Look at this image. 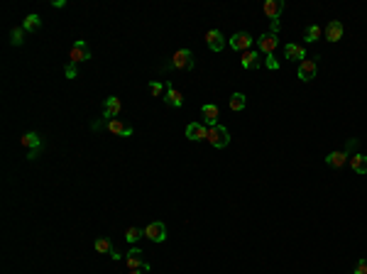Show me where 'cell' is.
Listing matches in <instances>:
<instances>
[{
  "label": "cell",
  "instance_id": "6da1fadb",
  "mask_svg": "<svg viewBox=\"0 0 367 274\" xmlns=\"http://www.w3.org/2000/svg\"><path fill=\"white\" fill-rule=\"evenodd\" d=\"M213 147H228V142H230V133H228V128H223V125H211L208 128V137H206Z\"/></svg>",
  "mask_w": 367,
  "mask_h": 274
},
{
  "label": "cell",
  "instance_id": "7a4b0ae2",
  "mask_svg": "<svg viewBox=\"0 0 367 274\" xmlns=\"http://www.w3.org/2000/svg\"><path fill=\"white\" fill-rule=\"evenodd\" d=\"M171 67L176 68V71H191L194 68V54H191V49H179L171 57Z\"/></svg>",
  "mask_w": 367,
  "mask_h": 274
},
{
  "label": "cell",
  "instance_id": "3957f363",
  "mask_svg": "<svg viewBox=\"0 0 367 274\" xmlns=\"http://www.w3.org/2000/svg\"><path fill=\"white\" fill-rule=\"evenodd\" d=\"M125 262H128V267H130V272L133 270H142V272H149V265H147L145 260V252L142 250H137V247H133L128 255H125Z\"/></svg>",
  "mask_w": 367,
  "mask_h": 274
},
{
  "label": "cell",
  "instance_id": "277c9868",
  "mask_svg": "<svg viewBox=\"0 0 367 274\" xmlns=\"http://www.w3.org/2000/svg\"><path fill=\"white\" fill-rule=\"evenodd\" d=\"M120 108H123L120 98H115V96L105 98V103H103V120H105V123H108V120H115L118 113H120Z\"/></svg>",
  "mask_w": 367,
  "mask_h": 274
},
{
  "label": "cell",
  "instance_id": "5b68a950",
  "mask_svg": "<svg viewBox=\"0 0 367 274\" xmlns=\"http://www.w3.org/2000/svg\"><path fill=\"white\" fill-rule=\"evenodd\" d=\"M88 59H91V49H88V44H86L83 39L73 42V47H71V64H81V62H88Z\"/></svg>",
  "mask_w": 367,
  "mask_h": 274
},
{
  "label": "cell",
  "instance_id": "8992f818",
  "mask_svg": "<svg viewBox=\"0 0 367 274\" xmlns=\"http://www.w3.org/2000/svg\"><path fill=\"white\" fill-rule=\"evenodd\" d=\"M145 238L152 240V242H164V238H167V225H164V223H149L145 228Z\"/></svg>",
  "mask_w": 367,
  "mask_h": 274
},
{
  "label": "cell",
  "instance_id": "52a82bcc",
  "mask_svg": "<svg viewBox=\"0 0 367 274\" xmlns=\"http://www.w3.org/2000/svg\"><path fill=\"white\" fill-rule=\"evenodd\" d=\"M257 44H260V52L262 54H274V49L279 47V39H277V34H272V32H265L260 39H257Z\"/></svg>",
  "mask_w": 367,
  "mask_h": 274
},
{
  "label": "cell",
  "instance_id": "ba28073f",
  "mask_svg": "<svg viewBox=\"0 0 367 274\" xmlns=\"http://www.w3.org/2000/svg\"><path fill=\"white\" fill-rule=\"evenodd\" d=\"M318 59V57H316ZM316 59H303L301 64H299V78L301 81H311V78H316V71H318V62Z\"/></svg>",
  "mask_w": 367,
  "mask_h": 274
},
{
  "label": "cell",
  "instance_id": "9c48e42d",
  "mask_svg": "<svg viewBox=\"0 0 367 274\" xmlns=\"http://www.w3.org/2000/svg\"><path fill=\"white\" fill-rule=\"evenodd\" d=\"M343 32H345V27H343L340 20H331L328 27L323 30V34H326L328 42H340V39H343Z\"/></svg>",
  "mask_w": 367,
  "mask_h": 274
},
{
  "label": "cell",
  "instance_id": "30bf717a",
  "mask_svg": "<svg viewBox=\"0 0 367 274\" xmlns=\"http://www.w3.org/2000/svg\"><path fill=\"white\" fill-rule=\"evenodd\" d=\"M250 44H252V37L247 32H237L230 37V49H237V52H250Z\"/></svg>",
  "mask_w": 367,
  "mask_h": 274
},
{
  "label": "cell",
  "instance_id": "8fae6325",
  "mask_svg": "<svg viewBox=\"0 0 367 274\" xmlns=\"http://www.w3.org/2000/svg\"><path fill=\"white\" fill-rule=\"evenodd\" d=\"M186 137H189L191 142L206 139V137H208V128L201 125V123H189V125H186Z\"/></svg>",
  "mask_w": 367,
  "mask_h": 274
},
{
  "label": "cell",
  "instance_id": "7c38bea8",
  "mask_svg": "<svg viewBox=\"0 0 367 274\" xmlns=\"http://www.w3.org/2000/svg\"><path fill=\"white\" fill-rule=\"evenodd\" d=\"M105 125H108V130H110L113 135L133 137V128H130V125H125V123H123V120H118V118H115V120H108Z\"/></svg>",
  "mask_w": 367,
  "mask_h": 274
},
{
  "label": "cell",
  "instance_id": "4fadbf2b",
  "mask_svg": "<svg viewBox=\"0 0 367 274\" xmlns=\"http://www.w3.org/2000/svg\"><path fill=\"white\" fill-rule=\"evenodd\" d=\"M20 142H22V147H27L30 152H39V149H42V137L37 135V133H25V135L20 137Z\"/></svg>",
  "mask_w": 367,
  "mask_h": 274
},
{
  "label": "cell",
  "instance_id": "5bb4252c",
  "mask_svg": "<svg viewBox=\"0 0 367 274\" xmlns=\"http://www.w3.org/2000/svg\"><path fill=\"white\" fill-rule=\"evenodd\" d=\"M282 10H284V2H282V0H267V2H265V15H267L272 22L279 20Z\"/></svg>",
  "mask_w": 367,
  "mask_h": 274
},
{
  "label": "cell",
  "instance_id": "9a60e30c",
  "mask_svg": "<svg viewBox=\"0 0 367 274\" xmlns=\"http://www.w3.org/2000/svg\"><path fill=\"white\" fill-rule=\"evenodd\" d=\"M284 57H287L289 62H303V59H306V49H303L301 44H287V47H284Z\"/></svg>",
  "mask_w": 367,
  "mask_h": 274
},
{
  "label": "cell",
  "instance_id": "2e32d148",
  "mask_svg": "<svg viewBox=\"0 0 367 274\" xmlns=\"http://www.w3.org/2000/svg\"><path fill=\"white\" fill-rule=\"evenodd\" d=\"M206 44H208L213 52H223V49H225V39H223V34H220L218 30H211V32L206 34Z\"/></svg>",
  "mask_w": 367,
  "mask_h": 274
},
{
  "label": "cell",
  "instance_id": "e0dca14e",
  "mask_svg": "<svg viewBox=\"0 0 367 274\" xmlns=\"http://www.w3.org/2000/svg\"><path fill=\"white\" fill-rule=\"evenodd\" d=\"M164 103H167V105H171V108H181V103H184L181 93H179V91H176V88H174L171 83L167 86V93H164Z\"/></svg>",
  "mask_w": 367,
  "mask_h": 274
},
{
  "label": "cell",
  "instance_id": "ac0fdd59",
  "mask_svg": "<svg viewBox=\"0 0 367 274\" xmlns=\"http://www.w3.org/2000/svg\"><path fill=\"white\" fill-rule=\"evenodd\" d=\"M201 115H203V120L208 123V128H211V125H218V105L206 103V105L201 108Z\"/></svg>",
  "mask_w": 367,
  "mask_h": 274
},
{
  "label": "cell",
  "instance_id": "d6986e66",
  "mask_svg": "<svg viewBox=\"0 0 367 274\" xmlns=\"http://www.w3.org/2000/svg\"><path fill=\"white\" fill-rule=\"evenodd\" d=\"M345 162H348V152H331V154L326 157V164L333 167V169H340Z\"/></svg>",
  "mask_w": 367,
  "mask_h": 274
},
{
  "label": "cell",
  "instance_id": "ffe728a7",
  "mask_svg": "<svg viewBox=\"0 0 367 274\" xmlns=\"http://www.w3.org/2000/svg\"><path fill=\"white\" fill-rule=\"evenodd\" d=\"M262 59L257 52H242V68H260Z\"/></svg>",
  "mask_w": 367,
  "mask_h": 274
},
{
  "label": "cell",
  "instance_id": "44dd1931",
  "mask_svg": "<svg viewBox=\"0 0 367 274\" xmlns=\"http://www.w3.org/2000/svg\"><path fill=\"white\" fill-rule=\"evenodd\" d=\"M350 169L355 174H367V157L365 154H353L350 157Z\"/></svg>",
  "mask_w": 367,
  "mask_h": 274
},
{
  "label": "cell",
  "instance_id": "7402d4cb",
  "mask_svg": "<svg viewBox=\"0 0 367 274\" xmlns=\"http://www.w3.org/2000/svg\"><path fill=\"white\" fill-rule=\"evenodd\" d=\"M39 27H42L39 15H27V17H25V22H22V30H25V32H37Z\"/></svg>",
  "mask_w": 367,
  "mask_h": 274
},
{
  "label": "cell",
  "instance_id": "603a6c76",
  "mask_svg": "<svg viewBox=\"0 0 367 274\" xmlns=\"http://www.w3.org/2000/svg\"><path fill=\"white\" fill-rule=\"evenodd\" d=\"M93 247H96V252H100V255H110V252H113V242H110L108 238H98Z\"/></svg>",
  "mask_w": 367,
  "mask_h": 274
},
{
  "label": "cell",
  "instance_id": "cb8c5ba5",
  "mask_svg": "<svg viewBox=\"0 0 367 274\" xmlns=\"http://www.w3.org/2000/svg\"><path fill=\"white\" fill-rule=\"evenodd\" d=\"M321 34H323V30H321L318 25H308V27H306V42H318Z\"/></svg>",
  "mask_w": 367,
  "mask_h": 274
},
{
  "label": "cell",
  "instance_id": "d4e9b609",
  "mask_svg": "<svg viewBox=\"0 0 367 274\" xmlns=\"http://www.w3.org/2000/svg\"><path fill=\"white\" fill-rule=\"evenodd\" d=\"M242 108H245V96H242V93H233V96H230V110L240 113Z\"/></svg>",
  "mask_w": 367,
  "mask_h": 274
},
{
  "label": "cell",
  "instance_id": "484cf974",
  "mask_svg": "<svg viewBox=\"0 0 367 274\" xmlns=\"http://www.w3.org/2000/svg\"><path fill=\"white\" fill-rule=\"evenodd\" d=\"M10 42H12L15 47H20V44L25 42V30H22V27H15V30L10 32Z\"/></svg>",
  "mask_w": 367,
  "mask_h": 274
},
{
  "label": "cell",
  "instance_id": "4316f807",
  "mask_svg": "<svg viewBox=\"0 0 367 274\" xmlns=\"http://www.w3.org/2000/svg\"><path fill=\"white\" fill-rule=\"evenodd\" d=\"M142 235H145V230H140V228H128V230H125V240H128V242H137Z\"/></svg>",
  "mask_w": 367,
  "mask_h": 274
},
{
  "label": "cell",
  "instance_id": "83f0119b",
  "mask_svg": "<svg viewBox=\"0 0 367 274\" xmlns=\"http://www.w3.org/2000/svg\"><path fill=\"white\" fill-rule=\"evenodd\" d=\"M262 64H265V67H267V68H272V71H277V68H279V62L274 59V54H269V57H265V62H262Z\"/></svg>",
  "mask_w": 367,
  "mask_h": 274
},
{
  "label": "cell",
  "instance_id": "f1b7e54d",
  "mask_svg": "<svg viewBox=\"0 0 367 274\" xmlns=\"http://www.w3.org/2000/svg\"><path fill=\"white\" fill-rule=\"evenodd\" d=\"M64 73H67V78H76V76H78V71H76V64H67Z\"/></svg>",
  "mask_w": 367,
  "mask_h": 274
},
{
  "label": "cell",
  "instance_id": "f546056e",
  "mask_svg": "<svg viewBox=\"0 0 367 274\" xmlns=\"http://www.w3.org/2000/svg\"><path fill=\"white\" fill-rule=\"evenodd\" d=\"M353 274H367V260H360V262L355 265V272Z\"/></svg>",
  "mask_w": 367,
  "mask_h": 274
},
{
  "label": "cell",
  "instance_id": "4dcf8cb0",
  "mask_svg": "<svg viewBox=\"0 0 367 274\" xmlns=\"http://www.w3.org/2000/svg\"><path fill=\"white\" fill-rule=\"evenodd\" d=\"M149 91H152V96H159V93H162V91H164V86H162V83H157V81H154V83H149Z\"/></svg>",
  "mask_w": 367,
  "mask_h": 274
},
{
  "label": "cell",
  "instance_id": "1f68e13d",
  "mask_svg": "<svg viewBox=\"0 0 367 274\" xmlns=\"http://www.w3.org/2000/svg\"><path fill=\"white\" fill-rule=\"evenodd\" d=\"M130 274H145V272H142V270H133Z\"/></svg>",
  "mask_w": 367,
  "mask_h": 274
}]
</instances>
